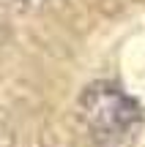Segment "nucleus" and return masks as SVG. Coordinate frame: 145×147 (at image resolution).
<instances>
[{"label":"nucleus","mask_w":145,"mask_h":147,"mask_svg":"<svg viewBox=\"0 0 145 147\" xmlns=\"http://www.w3.org/2000/svg\"><path fill=\"white\" fill-rule=\"evenodd\" d=\"M134 112H137L134 104L112 87L91 93V117L96 123H101L104 128H110V131H118V128L129 125L134 120Z\"/></svg>","instance_id":"obj_1"}]
</instances>
